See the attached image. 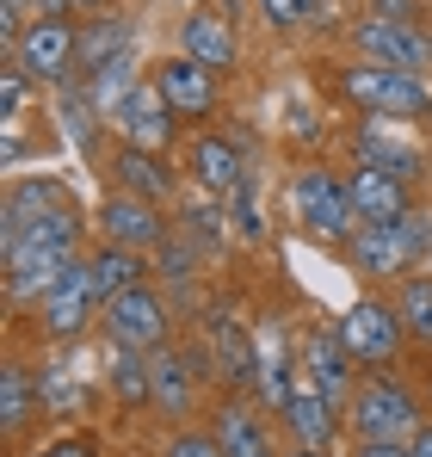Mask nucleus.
I'll return each instance as SVG.
<instances>
[{"mask_svg": "<svg viewBox=\"0 0 432 457\" xmlns=\"http://www.w3.org/2000/svg\"><path fill=\"white\" fill-rule=\"evenodd\" d=\"M340 99L359 105L364 118H395V124H414L432 112L427 80L408 75V69H377V62H353L340 75Z\"/></svg>", "mask_w": 432, "mask_h": 457, "instance_id": "obj_1", "label": "nucleus"}, {"mask_svg": "<svg viewBox=\"0 0 432 457\" xmlns=\"http://www.w3.org/2000/svg\"><path fill=\"white\" fill-rule=\"evenodd\" d=\"M290 211H296V223L309 228L315 241H328V247H346V241L364 228L359 211H353L346 179L328 173V167H303V173H296V186H290Z\"/></svg>", "mask_w": 432, "mask_h": 457, "instance_id": "obj_2", "label": "nucleus"}, {"mask_svg": "<svg viewBox=\"0 0 432 457\" xmlns=\"http://www.w3.org/2000/svg\"><path fill=\"white\" fill-rule=\"evenodd\" d=\"M427 253V223L420 217H402V223H364L346 241V260L364 278H408V266Z\"/></svg>", "mask_w": 432, "mask_h": 457, "instance_id": "obj_3", "label": "nucleus"}, {"mask_svg": "<svg viewBox=\"0 0 432 457\" xmlns=\"http://www.w3.org/2000/svg\"><path fill=\"white\" fill-rule=\"evenodd\" d=\"M353 433L359 439H389V445H414L420 439V402L389 378H370L353 395Z\"/></svg>", "mask_w": 432, "mask_h": 457, "instance_id": "obj_4", "label": "nucleus"}, {"mask_svg": "<svg viewBox=\"0 0 432 457\" xmlns=\"http://www.w3.org/2000/svg\"><path fill=\"white\" fill-rule=\"evenodd\" d=\"M402 309L383 303V297H359V303L340 315V346L353 353V365L364 371H383L395 353H402Z\"/></svg>", "mask_w": 432, "mask_h": 457, "instance_id": "obj_5", "label": "nucleus"}, {"mask_svg": "<svg viewBox=\"0 0 432 457\" xmlns=\"http://www.w3.org/2000/svg\"><path fill=\"white\" fill-rule=\"evenodd\" d=\"M6 62H19L31 80L62 87V80H69V69L80 62V37H74L69 19H31V25L19 31V44L6 50Z\"/></svg>", "mask_w": 432, "mask_h": 457, "instance_id": "obj_6", "label": "nucleus"}, {"mask_svg": "<svg viewBox=\"0 0 432 457\" xmlns=\"http://www.w3.org/2000/svg\"><path fill=\"white\" fill-rule=\"evenodd\" d=\"M105 334L118 346H137V353H161L167 346V297L154 285H130L124 297L105 303Z\"/></svg>", "mask_w": 432, "mask_h": 457, "instance_id": "obj_7", "label": "nucleus"}, {"mask_svg": "<svg viewBox=\"0 0 432 457\" xmlns=\"http://www.w3.org/2000/svg\"><path fill=\"white\" fill-rule=\"evenodd\" d=\"M353 44L364 50V62H377V69H408V75H420L432 62V37L414 31V25H395V19H364L359 31H353Z\"/></svg>", "mask_w": 432, "mask_h": 457, "instance_id": "obj_8", "label": "nucleus"}, {"mask_svg": "<svg viewBox=\"0 0 432 457\" xmlns=\"http://www.w3.org/2000/svg\"><path fill=\"white\" fill-rule=\"evenodd\" d=\"M99 228H105V241H118V247H130V253H154V247L167 241L161 211H154L148 198H137V192L105 198V204H99Z\"/></svg>", "mask_w": 432, "mask_h": 457, "instance_id": "obj_9", "label": "nucleus"}, {"mask_svg": "<svg viewBox=\"0 0 432 457\" xmlns=\"http://www.w3.org/2000/svg\"><path fill=\"white\" fill-rule=\"evenodd\" d=\"M93 309H99L93 272H87V260H74L69 272L50 285V297H44V334H56V340H74V334L93 321Z\"/></svg>", "mask_w": 432, "mask_h": 457, "instance_id": "obj_10", "label": "nucleus"}, {"mask_svg": "<svg viewBox=\"0 0 432 457\" xmlns=\"http://www.w3.org/2000/svg\"><path fill=\"white\" fill-rule=\"evenodd\" d=\"M112 124H118L124 149L161 154V149H167V137H173V105L161 99V87H137V93H130V99L112 112Z\"/></svg>", "mask_w": 432, "mask_h": 457, "instance_id": "obj_11", "label": "nucleus"}, {"mask_svg": "<svg viewBox=\"0 0 432 457\" xmlns=\"http://www.w3.org/2000/svg\"><path fill=\"white\" fill-rule=\"evenodd\" d=\"M204 334H211V346H216V371H222V383H247L253 371H260V346H253V334L241 328L235 303H211L204 309Z\"/></svg>", "mask_w": 432, "mask_h": 457, "instance_id": "obj_12", "label": "nucleus"}, {"mask_svg": "<svg viewBox=\"0 0 432 457\" xmlns=\"http://www.w3.org/2000/svg\"><path fill=\"white\" fill-rule=\"evenodd\" d=\"M303 371H309V383H315L334 408L353 402V353L340 346V328H315V334H309V346H303Z\"/></svg>", "mask_w": 432, "mask_h": 457, "instance_id": "obj_13", "label": "nucleus"}, {"mask_svg": "<svg viewBox=\"0 0 432 457\" xmlns=\"http://www.w3.org/2000/svg\"><path fill=\"white\" fill-rule=\"evenodd\" d=\"M154 87H161V99L173 105V118H179V112H186V118H211L216 112V75L204 62H192V56L161 62V69H154Z\"/></svg>", "mask_w": 432, "mask_h": 457, "instance_id": "obj_14", "label": "nucleus"}, {"mask_svg": "<svg viewBox=\"0 0 432 457\" xmlns=\"http://www.w3.org/2000/svg\"><path fill=\"white\" fill-rule=\"evenodd\" d=\"M346 192H353L359 223H402V217H414L408 179H395V173H383V167H359V173L346 179Z\"/></svg>", "mask_w": 432, "mask_h": 457, "instance_id": "obj_15", "label": "nucleus"}, {"mask_svg": "<svg viewBox=\"0 0 432 457\" xmlns=\"http://www.w3.org/2000/svg\"><path fill=\"white\" fill-rule=\"evenodd\" d=\"M359 161H364V167L395 173V179H408V173H420V167H427V149L402 143V137H395V118H364V130H359Z\"/></svg>", "mask_w": 432, "mask_h": 457, "instance_id": "obj_16", "label": "nucleus"}, {"mask_svg": "<svg viewBox=\"0 0 432 457\" xmlns=\"http://www.w3.org/2000/svg\"><path fill=\"white\" fill-rule=\"evenodd\" d=\"M56 211H74L69 192H62L56 179H19V186L6 192V228H0V241L25 235L31 223H44V217H56Z\"/></svg>", "mask_w": 432, "mask_h": 457, "instance_id": "obj_17", "label": "nucleus"}, {"mask_svg": "<svg viewBox=\"0 0 432 457\" xmlns=\"http://www.w3.org/2000/svg\"><path fill=\"white\" fill-rule=\"evenodd\" d=\"M285 420H290V433H296L309 452H328V445H334V433H340V408H334V402H328L315 383H296V395H290Z\"/></svg>", "mask_w": 432, "mask_h": 457, "instance_id": "obj_18", "label": "nucleus"}, {"mask_svg": "<svg viewBox=\"0 0 432 457\" xmlns=\"http://www.w3.org/2000/svg\"><path fill=\"white\" fill-rule=\"evenodd\" d=\"M179 44H186V56H192V62H204L211 75L235 69V31H228V19H222V12H192V19L179 25Z\"/></svg>", "mask_w": 432, "mask_h": 457, "instance_id": "obj_19", "label": "nucleus"}, {"mask_svg": "<svg viewBox=\"0 0 432 457\" xmlns=\"http://www.w3.org/2000/svg\"><path fill=\"white\" fill-rule=\"evenodd\" d=\"M148 402L161 408V414H192V365L173 353V346H161V353H148Z\"/></svg>", "mask_w": 432, "mask_h": 457, "instance_id": "obj_20", "label": "nucleus"}, {"mask_svg": "<svg viewBox=\"0 0 432 457\" xmlns=\"http://www.w3.org/2000/svg\"><path fill=\"white\" fill-rule=\"evenodd\" d=\"M118 56H137V19L112 12V19H99L93 31H80V69H87V75H99V69L118 62Z\"/></svg>", "mask_w": 432, "mask_h": 457, "instance_id": "obj_21", "label": "nucleus"}, {"mask_svg": "<svg viewBox=\"0 0 432 457\" xmlns=\"http://www.w3.org/2000/svg\"><path fill=\"white\" fill-rule=\"evenodd\" d=\"M192 179L204 186V192H235L247 173H241V149L228 143V137H198L192 143Z\"/></svg>", "mask_w": 432, "mask_h": 457, "instance_id": "obj_22", "label": "nucleus"}, {"mask_svg": "<svg viewBox=\"0 0 432 457\" xmlns=\"http://www.w3.org/2000/svg\"><path fill=\"white\" fill-rule=\"evenodd\" d=\"M253 383H260V395H266L272 414H285V408H290L296 383H290V340H285V328H266V346H260V371H253Z\"/></svg>", "mask_w": 432, "mask_h": 457, "instance_id": "obj_23", "label": "nucleus"}, {"mask_svg": "<svg viewBox=\"0 0 432 457\" xmlns=\"http://www.w3.org/2000/svg\"><path fill=\"white\" fill-rule=\"evenodd\" d=\"M87 272H93V291H99V303H112V297H124L130 285H143V253H130V247L105 241V247L87 260Z\"/></svg>", "mask_w": 432, "mask_h": 457, "instance_id": "obj_24", "label": "nucleus"}, {"mask_svg": "<svg viewBox=\"0 0 432 457\" xmlns=\"http://www.w3.org/2000/svg\"><path fill=\"white\" fill-rule=\"evenodd\" d=\"M112 173H118V186H124V192H137V198H148V204H161V198L173 192L167 167H161V161H154L148 149H118Z\"/></svg>", "mask_w": 432, "mask_h": 457, "instance_id": "obj_25", "label": "nucleus"}, {"mask_svg": "<svg viewBox=\"0 0 432 457\" xmlns=\"http://www.w3.org/2000/svg\"><path fill=\"white\" fill-rule=\"evenodd\" d=\"M216 445H222V457H272L260 420H253V408H241V402H228V408L216 414Z\"/></svg>", "mask_w": 432, "mask_h": 457, "instance_id": "obj_26", "label": "nucleus"}, {"mask_svg": "<svg viewBox=\"0 0 432 457\" xmlns=\"http://www.w3.org/2000/svg\"><path fill=\"white\" fill-rule=\"evenodd\" d=\"M395 309H402L408 340L432 346V272H408V278H402V291H395Z\"/></svg>", "mask_w": 432, "mask_h": 457, "instance_id": "obj_27", "label": "nucleus"}, {"mask_svg": "<svg viewBox=\"0 0 432 457\" xmlns=\"http://www.w3.org/2000/svg\"><path fill=\"white\" fill-rule=\"evenodd\" d=\"M37 408H44L37 378H25V365H6V371H0V420H6V433H19Z\"/></svg>", "mask_w": 432, "mask_h": 457, "instance_id": "obj_28", "label": "nucleus"}, {"mask_svg": "<svg viewBox=\"0 0 432 457\" xmlns=\"http://www.w3.org/2000/svg\"><path fill=\"white\" fill-rule=\"evenodd\" d=\"M137 93V56H118V62H105L99 75H87V99H93V112H118L124 99Z\"/></svg>", "mask_w": 432, "mask_h": 457, "instance_id": "obj_29", "label": "nucleus"}, {"mask_svg": "<svg viewBox=\"0 0 432 457\" xmlns=\"http://www.w3.org/2000/svg\"><path fill=\"white\" fill-rule=\"evenodd\" d=\"M37 395H44V414H80V408L93 402V389L74 378L69 359H62V365H50V371L37 378Z\"/></svg>", "mask_w": 432, "mask_h": 457, "instance_id": "obj_30", "label": "nucleus"}, {"mask_svg": "<svg viewBox=\"0 0 432 457\" xmlns=\"http://www.w3.org/2000/svg\"><path fill=\"white\" fill-rule=\"evenodd\" d=\"M105 371H112V389H118V402H148V359L137 346H118L112 340V359H105Z\"/></svg>", "mask_w": 432, "mask_h": 457, "instance_id": "obj_31", "label": "nucleus"}, {"mask_svg": "<svg viewBox=\"0 0 432 457\" xmlns=\"http://www.w3.org/2000/svg\"><path fill=\"white\" fill-rule=\"evenodd\" d=\"M186 241H198L204 253H222V247H228V235H222V223H216L211 198H192V204H186Z\"/></svg>", "mask_w": 432, "mask_h": 457, "instance_id": "obj_32", "label": "nucleus"}, {"mask_svg": "<svg viewBox=\"0 0 432 457\" xmlns=\"http://www.w3.org/2000/svg\"><path fill=\"white\" fill-rule=\"evenodd\" d=\"M25 105H31V75H25L19 62H6V69H0V112H6V124H19Z\"/></svg>", "mask_w": 432, "mask_h": 457, "instance_id": "obj_33", "label": "nucleus"}, {"mask_svg": "<svg viewBox=\"0 0 432 457\" xmlns=\"http://www.w3.org/2000/svg\"><path fill=\"white\" fill-rule=\"evenodd\" d=\"M260 6H266L272 25H296V19H315L321 12V0H260Z\"/></svg>", "mask_w": 432, "mask_h": 457, "instance_id": "obj_34", "label": "nucleus"}, {"mask_svg": "<svg viewBox=\"0 0 432 457\" xmlns=\"http://www.w3.org/2000/svg\"><path fill=\"white\" fill-rule=\"evenodd\" d=\"M167 457H222V445H216V439H198V433H179V439L167 445Z\"/></svg>", "mask_w": 432, "mask_h": 457, "instance_id": "obj_35", "label": "nucleus"}, {"mask_svg": "<svg viewBox=\"0 0 432 457\" xmlns=\"http://www.w3.org/2000/svg\"><path fill=\"white\" fill-rule=\"evenodd\" d=\"M370 19H395V25H414V0H370Z\"/></svg>", "mask_w": 432, "mask_h": 457, "instance_id": "obj_36", "label": "nucleus"}, {"mask_svg": "<svg viewBox=\"0 0 432 457\" xmlns=\"http://www.w3.org/2000/svg\"><path fill=\"white\" fill-rule=\"evenodd\" d=\"M37 457H99V445L93 439H56V445H44Z\"/></svg>", "mask_w": 432, "mask_h": 457, "instance_id": "obj_37", "label": "nucleus"}, {"mask_svg": "<svg viewBox=\"0 0 432 457\" xmlns=\"http://www.w3.org/2000/svg\"><path fill=\"white\" fill-rule=\"evenodd\" d=\"M359 457H414V445H389V439H364Z\"/></svg>", "mask_w": 432, "mask_h": 457, "instance_id": "obj_38", "label": "nucleus"}, {"mask_svg": "<svg viewBox=\"0 0 432 457\" xmlns=\"http://www.w3.org/2000/svg\"><path fill=\"white\" fill-rule=\"evenodd\" d=\"M31 12H37V19H62V12H69V0H31Z\"/></svg>", "mask_w": 432, "mask_h": 457, "instance_id": "obj_39", "label": "nucleus"}, {"mask_svg": "<svg viewBox=\"0 0 432 457\" xmlns=\"http://www.w3.org/2000/svg\"><path fill=\"white\" fill-rule=\"evenodd\" d=\"M414 457H432V427H420V439H414Z\"/></svg>", "mask_w": 432, "mask_h": 457, "instance_id": "obj_40", "label": "nucleus"}, {"mask_svg": "<svg viewBox=\"0 0 432 457\" xmlns=\"http://www.w3.org/2000/svg\"><path fill=\"white\" fill-rule=\"evenodd\" d=\"M69 6H87V12H105L112 0H69Z\"/></svg>", "mask_w": 432, "mask_h": 457, "instance_id": "obj_41", "label": "nucleus"}, {"mask_svg": "<svg viewBox=\"0 0 432 457\" xmlns=\"http://www.w3.org/2000/svg\"><path fill=\"white\" fill-rule=\"evenodd\" d=\"M290 457H321V452H309V445H296V452H290Z\"/></svg>", "mask_w": 432, "mask_h": 457, "instance_id": "obj_42", "label": "nucleus"}]
</instances>
